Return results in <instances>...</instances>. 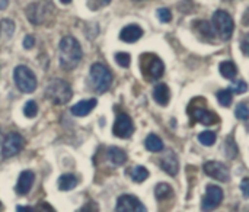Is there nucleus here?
I'll return each instance as SVG.
<instances>
[{
    "label": "nucleus",
    "mask_w": 249,
    "mask_h": 212,
    "mask_svg": "<svg viewBox=\"0 0 249 212\" xmlns=\"http://www.w3.org/2000/svg\"><path fill=\"white\" fill-rule=\"evenodd\" d=\"M82 57H83L82 47L74 36L67 35L60 41V44H58V61L64 70L76 68L79 65V63L82 61Z\"/></svg>",
    "instance_id": "obj_1"
},
{
    "label": "nucleus",
    "mask_w": 249,
    "mask_h": 212,
    "mask_svg": "<svg viewBox=\"0 0 249 212\" xmlns=\"http://www.w3.org/2000/svg\"><path fill=\"white\" fill-rule=\"evenodd\" d=\"M26 17L32 25H44L55 16V6L51 0H39L26 6Z\"/></svg>",
    "instance_id": "obj_2"
},
{
    "label": "nucleus",
    "mask_w": 249,
    "mask_h": 212,
    "mask_svg": "<svg viewBox=\"0 0 249 212\" xmlns=\"http://www.w3.org/2000/svg\"><path fill=\"white\" fill-rule=\"evenodd\" d=\"M73 96L71 87L61 79H54L45 87V98L54 105H66Z\"/></svg>",
    "instance_id": "obj_3"
},
{
    "label": "nucleus",
    "mask_w": 249,
    "mask_h": 212,
    "mask_svg": "<svg viewBox=\"0 0 249 212\" xmlns=\"http://www.w3.org/2000/svg\"><path fill=\"white\" fill-rule=\"evenodd\" d=\"M89 77H90L92 87L98 93H105L111 87V84H112V73L102 63H95V64L90 65Z\"/></svg>",
    "instance_id": "obj_4"
},
{
    "label": "nucleus",
    "mask_w": 249,
    "mask_h": 212,
    "mask_svg": "<svg viewBox=\"0 0 249 212\" xmlns=\"http://www.w3.org/2000/svg\"><path fill=\"white\" fill-rule=\"evenodd\" d=\"M140 67L142 73L147 80H158L165 73L163 61L155 54H143L140 57Z\"/></svg>",
    "instance_id": "obj_5"
},
{
    "label": "nucleus",
    "mask_w": 249,
    "mask_h": 212,
    "mask_svg": "<svg viewBox=\"0 0 249 212\" xmlns=\"http://www.w3.org/2000/svg\"><path fill=\"white\" fill-rule=\"evenodd\" d=\"M213 28L216 31V33L223 39V41H228L232 38L233 35V31H235V22L232 19V16L225 12V10H216L213 13Z\"/></svg>",
    "instance_id": "obj_6"
},
{
    "label": "nucleus",
    "mask_w": 249,
    "mask_h": 212,
    "mask_svg": "<svg viewBox=\"0 0 249 212\" xmlns=\"http://www.w3.org/2000/svg\"><path fill=\"white\" fill-rule=\"evenodd\" d=\"M13 79L18 89L23 93H32L36 89V77L34 71L26 65H18L13 71Z\"/></svg>",
    "instance_id": "obj_7"
},
{
    "label": "nucleus",
    "mask_w": 249,
    "mask_h": 212,
    "mask_svg": "<svg viewBox=\"0 0 249 212\" xmlns=\"http://www.w3.org/2000/svg\"><path fill=\"white\" fill-rule=\"evenodd\" d=\"M223 201V189L216 185H209L206 188V196L201 201V211L212 212L220 207Z\"/></svg>",
    "instance_id": "obj_8"
},
{
    "label": "nucleus",
    "mask_w": 249,
    "mask_h": 212,
    "mask_svg": "<svg viewBox=\"0 0 249 212\" xmlns=\"http://www.w3.org/2000/svg\"><path fill=\"white\" fill-rule=\"evenodd\" d=\"M25 146V140L20 134L18 132H10L4 140H3V147H1V153L6 159L13 157L16 154H19L22 151Z\"/></svg>",
    "instance_id": "obj_9"
},
{
    "label": "nucleus",
    "mask_w": 249,
    "mask_h": 212,
    "mask_svg": "<svg viewBox=\"0 0 249 212\" xmlns=\"http://www.w3.org/2000/svg\"><path fill=\"white\" fill-rule=\"evenodd\" d=\"M112 132L118 138H130L134 132V124L127 114H120L114 122Z\"/></svg>",
    "instance_id": "obj_10"
},
{
    "label": "nucleus",
    "mask_w": 249,
    "mask_h": 212,
    "mask_svg": "<svg viewBox=\"0 0 249 212\" xmlns=\"http://www.w3.org/2000/svg\"><path fill=\"white\" fill-rule=\"evenodd\" d=\"M117 212H147V210L136 196L123 195L117 201Z\"/></svg>",
    "instance_id": "obj_11"
},
{
    "label": "nucleus",
    "mask_w": 249,
    "mask_h": 212,
    "mask_svg": "<svg viewBox=\"0 0 249 212\" xmlns=\"http://www.w3.org/2000/svg\"><path fill=\"white\" fill-rule=\"evenodd\" d=\"M204 173L219 182H228L229 180V170L228 167L220 162H207L204 164Z\"/></svg>",
    "instance_id": "obj_12"
},
{
    "label": "nucleus",
    "mask_w": 249,
    "mask_h": 212,
    "mask_svg": "<svg viewBox=\"0 0 249 212\" xmlns=\"http://www.w3.org/2000/svg\"><path fill=\"white\" fill-rule=\"evenodd\" d=\"M190 115L193 116L194 121H197L203 125H214L216 122H219V116L214 112L206 109L204 106L194 105V108L190 109Z\"/></svg>",
    "instance_id": "obj_13"
},
{
    "label": "nucleus",
    "mask_w": 249,
    "mask_h": 212,
    "mask_svg": "<svg viewBox=\"0 0 249 212\" xmlns=\"http://www.w3.org/2000/svg\"><path fill=\"white\" fill-rule=\"evenodd\" d=\"M160 167L163 172H166L169 176H177L178 172H179V162H178V157L174 151L168 150L162 159H160Z\"/></svg>",
    "instance_id": "obj_14"
},
{
    "label": "nucleus",
    "mask_w": 249,
    "mask_h": 212,
    "mask_svg": "<svg viewBox=\"0 0 249 212\" xmlns=\"http://www.w3.org/2000/svg\"><path fill=\"white\" fill-rule=\"evenodd\" d=\"M142 36H143V29H142L139 25H136V23H131V25L124 26V28L121 29V32H120L121 41L128 42V44L137 42Z\"/></svg>",
    "instance_id": "obj_15"
},
{
    "label": "nucleus",
    "mask_w": 249,
    "mask_h": 212,
    "mask_svg": "<svg viewBox=\"0 0 249 212\" xmlns=\"http://www.w3.org/2000/svg\"><path fill=\"white\" fill-rule=\"evenodd\" d=\"M34 180H35V175L31 170L22 172L19 179H18V183H16V194L18 195H26L32 189Z\"/></svg>",
    "instance_id": "obj_16"
},
{
    "label": "nucleus",
    "mask_w": 249,
    "mask_h": 212,
    "mask_svg": "<svg viewBox=\"0 0 249 212\" xmlns=\"http://www.w3.org/2000/svg\"><path fill=\"white\" fill-rule=\"evenodd\" d=\"M96 105H98V100L92 98V99H86V100L77 102L76 105L71 106L70 111H71V114L74 116H86V115H89L96 108Z\"/></svg>",
    "instance_id": "obj_17"
},
{
    "label": "nucleus",
    "mask_w": 249,
    "mask_h": 212,
    "mask_svg": "<svg viewBox=\"0 0 249 212\" xmlns=\"http://www.w3.org/2000/svg\"><path fill=\"white\" fill-rule=\"evenodd\" d=\"M153 98H155L156 103H159L160 106H166L169 103V99H171L169 87L165 83H159L153 89Z\"/></svg>",
    "instance_id": "obj_18"
},
{
    "label": "nucleus",
    "mask_w": 249,
    "mask_h": 212,
    "mask_svg": "<svg viewBox=\"0 0 249 212\" xmlns=\"http://www.w3.org/2000/svg\"><path fill=\"white\" fill-rule=\"evenodd\" d=\"M194 29H196L204 39L212 41V39H214V36H216V31H214L213 25L209 23V22H206V20H200V19H198V20L194 23Z\"/></svg>",
    "instance_id": "obj_19"
},
{
    "label": "nucleus",
    "mask_w": 249,
    "mask_h": 212,
    "mask_svg": "<svg viewBox=\"0 0 249 212\" xmlns=\"http://www.w3.org/2000/svg\"><path fill=\"white\" fill-rule=\"evenodd\" d=\"M77 186V178L74 175H63L60 176L58 179V189L63 191V192H67V191H71Z\"/></svg>",
    "instance_id": "obj_20"
},
{
    "label": "nucleus",
    "mask_w": 249,
    "mask_h": 212,
    "mask_svg": "<svg viewBox=\"0 0 249 212\" xmlns=\"http://www.w3.org/2000/svg\"><path fill=\"white\" fill-rule=\"evenodd\" d=\"M220 74L228 79V80H233L238 76V67L233 61H223L220 63Z\"/></svg>",
    "instance_id": "obj_21"
},
{
    "label": "nucleus",
    "mask_w": 249,
    "mask_h": 212,
    "mask_svg": "<svg viewBox=\"0 0 249 212\" xmlns=\"http://www.w3.org/2000/svg\"><path fill=\"white\" fill-rule=\"evenodd\" d=\"M108 157L112 162V164L115 166H123L127 162V154L124 150L118 148V147H111L108 150Z\"/></svg>",
    "instance_id": "obj_22"
},
{
    "label": "nucleus",
    "mask_w": 249,
    "mask_h": 212,
    "mask_svg": "<svg viewBox=\"0 0 249 212\" xmlns=\"http://www.w3.org/2000/svg\"><path fill=\"white\" fill-rule=\"evenodd\" d=\"M144 146L149 151L152 153H159L163 150V141L156 135V134H150L147 135L146 141H144Z\"/></svg>",
    "instance_id": "obj_23"
},
{
    "label": "nucleus",
    "mask_w": 249,
    "mask_h": 212,
    "mask_svg": "<svg viewBox=\"0 0 249 212\" xmlns=\"http://www.w3.org/2000/svg\"><path fill=\"white\" fill-rule=\"evenodd\" d=\"M225 154L228 159L233 160L238 156V146L233 140V137H228L225 141Z\"/></svg>",
    "instance_id": "obj_24"
},
{
    "label": "nucleus",
    "mask_w": 249,
    "mask_h": 212,
    "mask_svg": "<svg viewBox=\"0 0 249 212\" xmlns=\"http://www.w3.org/2000/svg\"><path fill=\"white\" fill-rule=\"evenodd\" d=\"M155 195H156V199L163 201V199H166V198H169L172 195V188L168 183H159L155 188Z\"/></svg>",
    "instance_id": "obj_25"
},
{
    "label": "nucleus",
    "mask_w": 249,
    "mask_h": 212,
    "mask_svg": "<svg viewBox=\"0 0 249 212\" xmlns=\"http://www.w3.org/2000/svg\"><path fill=\"white\" fill-rule=\"evenodd\" d=\"M217 100L222 106L228 108L232 105V100H233V95H232V90L231 89H223V90H219L217 92Z\"/></svg>",
    "instance_id": "obj_26"
},
{
    "label": "nucleus",
    "mask_w": 249,
    "mask_h": 212,
    "mask_svg": "<svg viewBox=\"0 0 249 212\" xmlns=\"http://www.w3.org/2000/svg\"><path fill=\"white\" fill-rule=\"evenodd\" d=\"M131 178H133L134 182L142 183V182H144L149 178V170L146 167H143V166H136L131 170Z\"/></svg>",
    "instance_id": "obj_27"
},
{
    "label": "nucleus",
    "mask_w": 249,
    "mask_h": 212,
    "mask_svg": "<svg viewBox=\"0 0 249 212\" xmlns=\"http://www.w3.org/2000/svg\"><path fill=\"white\" fill-rule=\"evenodd\" d=\"M198 141H200L203 146L210 147V146H213L214 141H216V134H214L213 131H204V132H201V134L198 135Z\"/></svg>",
    "instance_id": "obj_28"
},
{
    "label": "nucleus",
    "mask_w": 249,
    "mask_h": 212,
    "mask_svg": "<svg viewBox=\"0 0 249 212\" xmlns=\"http://www.w3.org/2000/svg\"><path fill=\"white\" fill-rule=\"evenodd\" d=\"M0 31L4 32V36H6V38H10V36L13 35V31H15V23H13V20H10V19H3V20L0 22Z\"/></svg>",
    "instance_id": "obj_29"
},
{
    "label": "nucleus",
    "mask_w": 249,
    "mask_h": 212,
    "mask_svg": "<svg viewBox=\"0 0 249 212\" xmlns=\"http://www.w3.org/2000/svg\"><path fill=\"white\" fill-rule=\"evenodd\" d=\"M235 115H236V118H238V119H241V121H248V119H249V108H248V105H247L245 102L239 103V105L236 106Z\"/></svg>",
    "instance_id": "obj_30"
},
{
    "label": "nucleus",
    "mask_w": 249,
    "mask_h": 212,
    "mask_svg": "<svg viewBox=\"0 0 249 212\" xmlns=\"http://www.w3.org/2000/svg\"><path fill=\"white\" fill-rule=\"evenodd\" d=\"M23 114L26 118H35L38 114V105L34 100H28L25 108H23Z\"/></svg>",
    "instance_id": "obj_31"
},
{
    "label": "nucleus",
    "mask_w": 249,
    "mask_h": 212,
    "mask_svg": "<svg viewBox=\"0 0 249 212\" xmlns=\"http://www.w3.org/2000/svg\"><path fill=\"white\" fill-rule=\"evenodd\" d=\"M115 61H117L118 65L127 68V67L130 65V63H131V57H130V54H127V52H117V54H115Z\"/></svg>",
    "instance_id": "obj_32"
},
{
    "label": "nucleus",
    "mask_w": 249,
    "mask_h": 212,
    "mask_svg": "<svg viewBox=\"0 0 249 212\" xmlns=\"http://www.w3.org/2000/svg\"><path fill=\"white\" fill-rule=\"evenodd\" d=\"M156 15H158V17H159V20H160V22H163V23H168V22H171V20H172V13H171V10H169V9H166V7H160V9H158Z\"/></svg>",
    "instance_id": "obj_33"
},
{
    "label": "nucleus",
    "mask_w": 249,
    "mask_h": 212,
    "mask_svg": "<svg viewBox=\"0 0 249 212\" xmlns=\"http://www.w3.org/2000/svg\"><path fill=\"white\" fill-rule=\"evenodd\" d=\"M111 0H88V7L90 10H99L105 6H108Z\"/></svg>",
    "instance_id": "obj_34"
},
{
    "label": "nucleus",
    "mask_w": 249,
    "mask_h": 212,
    "mask_svg": "<svg viewBox=\"0 0 249 212\" xmlns=\"http://www.w3.org/2000/svg\"><path fill=\"white\" fill-rule=\"evenodd\" d=\"M231 90L235 92V93H238V95H242V93H245L248 90V84L244 80H239V82H235L233 83V86L231 87Z\"/></svg>",
    "instance_id": "obj_35"
},
{
    "label": "nucleus",
    "mask_w": 249,
    "mask_h": 212,
    "mask_svg": "<svg viewBox=\"0 0 249 212\" xmlns=\"http://www.w3.org/2000/svg\"><path fill=\"white\" fill-rule=\"evenodd\" d=\"M34 212H55V210H54L48 202H39V204L35 207Z\"/></svg>",
    "instance_id": "obj_36"
},
{
    "label": "nucleus",
    "mask_w": 249,
    "mask_h": 212,
    "mask_svg": "<svg viewBox=\"0 0 249 212\" xmlns=\"http://www.w3.org/2000/svg\"><path fill=\"white\" fill-rule=\"evenodd\" d=\"M241 49H242V52L249 57V33H247L244 38H242V41H241Z\"/></svg>",
    "instance_id": "obj_37"
},
{
    "label": "nucleus",
    "mask_w": 249,
    "mask_h": 212,
    "mask_svg": "<svg viewBox=\"0 0 249 212\" xmlns=\"http://www.w3.org/2000/svg\"><path fill=\"white\" fill-rule=\"evenodd\" d=\"M241 191L245 198H249V178H244L241 182Z\"/></svg>",
    "instance_id": "obj_38"
},
{
    "label": "nucleus",
    "mask_w": 249,
    "mask_h": 212,
    "mask_svg": "<svg viewBox=\"0 0 249 212\" xmlns=\"http://www.w3.org/2000/svg\"><path fill=\"white\" fill-rule=\"evenodd\" d=\"M34 45H35V39H34V36L26 35V36L23 38V48L31 49V48H34Z\"/></svg>",
    "instance_id": "obj_39"
},
{
    "label": "nucleus",
    "mask_w": 249,
    "mask_h": 212,
    "mask_svg": "<svg viewBox=\"0 0 249 212\" xmlns=\"http://www.w3.org/2000/svg\"><path fill=\"white\" fill-rule=\"evenodd\" d=\"M79 212H98V205L93 201H90V202H88Z\"/></svg>",
    "instance_id": "obj_40"
},
{
    "label": "nucleus",
    "mask_w": 249,
    "mask_h": 212,
    "mask_svg": "<svg viewBox=\"0 0 249 212\" xmlns=\"http://www.w3.org/2000/svg\"><path fill=\"white\" fill-rule=\"evenodd\" d=\"M242 22H244L245 26H249V7L247 9V12L244 13V16H242Z\"/></svg>",
    "instance_id": "obj_41"
},
{
    "label": "nucleus",
    "mask_w": 249,
    "mask_h": 212,
    "mask_svg": "<svg viewBox=\"0 0 249 212\" xmlns=\"http://www.w3.org/2000/svg\"><path fill=\"white\" fill-rule=\"evenodd\" d=\"M16 212H34V208H31V207H18Z\"/></svg>",
    "instance_id": "obj_42"
},
{
    "label": "nucleus",
    "mask_w": 249,
    "mask_h": 212,
    "mask_svg": "<svg viewBox=\"0 0 249 212\" xmlns=\"http://www.w3.org/2000/svg\"><path fill=\"white\" fill-rule=\"evenodd\" d=\"M9 4V0H0V10H4Z\"/></svg>",
    "instance_id": "obj_43"
},
{
    "label": "nucleus",
    "mask_w": 249,
    "mask_h": 212,
    "mask_svg": "<svg viewBox=\"0 0 249 212\" xmlns=\"http://www.w3.org/2000/svg\"><path fill=\"white\" fill-rule=\"evenodd\" d=\"M63 4H69V3H71V0H60Z\"/></svg>",
    "instance_id": "obj_44"
},
{
    "label": "nucleus",
    "mask_w": 249,
    "mask_h": 212,
    "mask_svg": "<svg viewBox=\"0 0 249 212\" xmlns=\"http://www.w3.org/2000/svg\"><path fill=\"white\" fill-rule=\"evenodd\" d=\"M1 140H3V137H1V134H0V143H1Z\"/></svg>",
    "instance_id": "obj_45"
},
{
    "label": "nucleus",
    "mask_w": 249,
    "mask_h": 212,
    "mask_svg": "<svg viewBox=\"0 0 249 212\" xmlns=\"http://www.w3.org/2000/svg\"><path fill=\"white\" fill-rule=\"evenodd\" d=\"M0 211H1V202H0Z\"/></svg>",
    "instance_id": "obj_46"
},
{
    "label": "nucleus",
    "mask_w": 249,
    "mask_h": 212,
    "mask_svg": "<svg viewBox=\"0 0 249 212\" xmlns=\"http://www.w3.org/2000/svg\"><path fill=\"white\" fill-rule=\"evenodd\" d=\"M134 1H140V0H134Z\"/></svg>",
    "instance_id": "obj_47"
}]
</instances>
